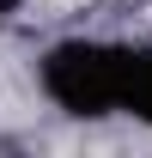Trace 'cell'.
<instances>
[{
    "label": "cell",
    "instance_id": "cell-1",
    "mask_svg": "<svg viewBox=\"0 0 152 158\" xmlns=\"http://www.w3.org/2000/svg\"><path fill=\"white\" fill-rule=\"evenodd\" d=\"M128 55L134 49H103V43H61L43 61V85L61 110L73 116H110L128 103Z\"/></svg>",
    "mask_w": 152,
    "mask_h": 158
},
{
    "label": "cell",
    "instance_id": "cell-3",
    "mask_svg": "<svg viewBox=\"0 0 152 158\" xmlns=\"http://www.w3.org/2000/svg\"><path fill=\"white\" fill-rule=\"evenodd\" d=\"M12 6H19V0H0V12H12Z\"/></svg>",
    "mask_w": 152,
    "mask_h": 158
},
{
    "label": "cell",
    "instance_id": "cell-2",
    "mask_svg": "<svg viewBox=\"0 0 152 158\" xmlns=\"http://www.w3.org/2000/svg\"><path fill=\"white\" fill-rule=\"evenodd\" d=\"M122 110H134L140 122H152V49H134L128 55V103Z\"/></svg>",
    "mask_w": 152,
    "mask_h": 158
}]
</instances>
